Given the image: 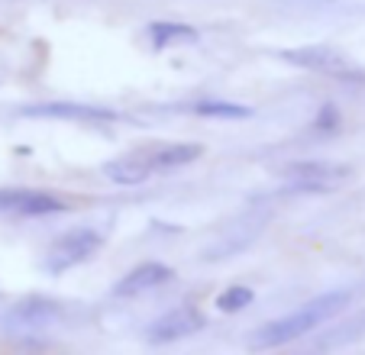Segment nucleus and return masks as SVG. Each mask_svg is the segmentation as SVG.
Listing matches in <instances>:
<instances>
[{"instance_id": "obj_9", "label": "nucleus", "mask_w": 365, "mask_h": 355, "mask_svg": "<svg viewBox=\"0 0 365 355\" xmlns=\"http://www.w3.org/2000/svg\"><path fill=\"white\" fill-rule=\"evenodd\" d=\"M175 278V272L165 265V262H143L133 272H126L123 278L113 284V294L117 297H136V294H145L152 287H162Z\"/></svg>"}, {"instance_id": "obj_15", "label": "nucleus", "mask_w": 365, "mask_h": 355, "mask_svg": "<svg viewBox=\"0 0 365 355\" xmlns=\"http://www.w3.org/2000/svg\"><path fill=\"white\" fill-rule=\"evenodd\" d=\"M252 301H255V291H252V287L233 284V287H227V291L217 297V310H220V314H240V310H246Z\"/></svg>"}, {"instance_id": "obj_12", "label": "nucleus", "mask_w": 365, "mask_h": 355, "mask_svg": "<svg viewBox=\"0 0 365 355\" xmlns=\"http://www.w3.org/2000/svg\"><path fill=\"white\" fill-rule=\"evenodd\" d=\"M204 145L200 143H175V145H159L152 149V168L155 175H165V171H175V168H185V165L197 162Z\"/></svg>"}, {"instance_id": "obj_8", "label": "nucleus", "mask_w": 365, "mask_h": 355, "mask_svg": "<svg viewBox=\"0 0 365 355\" xmlns=\"http://www.w3.org/2000/svg\"><path fill=\"white\" fill-rule=\"evenodd\" d=\"M284 181H317V185L336 187L339 181L352 175L349 165L343 162H324V158H304V162H291L284 165Z\"/></svg>"}, {"instance_id": "obj_16", "label": "nucleus", "mask_w": 365, "mask_h": 355, "mask_svg": "<svg viewBox=\"0 0 365 355\" xmlns=\"http://www.w3.org/2000/svg\"><path fill=\"white\" fill-rule=\"evenodd\" d=\"M336 126H339V110L333 103H327L317 113V120H314V133H336Z\"/></svg>"}, {"instance_id": "obj_2", "label": "nucleus", "mask_w": 365, "mask_h": 355, "mask_svg": "<svg viewBox=\"0 0 365 355\" xmlns=\"http://www.w3.org/2000/svg\"><path fill=\"white\" fill-rule=\"evenodd\" d=\"M278 58H284L288 65L301 71H317V75L336 78L346 84H362L365 81V68L356 65L346 52H336L333 46H297L288 52H278Z\"/></svg>"}, {"instance_id": "obj_6", "label": "nucleus", "mask_w": 365, "mask_h": 355, "mask_svg": "<svg viewBox=\"0 0 365 355\" xmlns=\"http://www.w3.org/2000/svg\"><path fill=\"white\" fill-rule=\"evenodd\" d=\"M62 314V304L48 301V297H23L20 304L10 307V314L4 317V329L7 333H33L42 329Z\"/></svg>"}, {"instance_id": "obj_1", "label": "nucleus", "mask_w": 365, "mask_h": 355, "mask_svg": "<svg viewBox=\"0 0 365 355\" xmlns=\"http://www.w3.org/2000/svg\"><path fill=\"white\" fill-rule=\"evenodd\" d=\"M346 304H349V294L346 291H330V294H324V297H314V301H307L304 307H297L294 314L265 323V326L249 339V349H275V346H284V342L301 339L310 329H317L320 323L333 320Z\"/></svg>"}, {"instance_id": "obj_7", "label": "nucleus", "mask_w": 365, "mask_h": 355, "mask_svg": "<svg viewBox=\"0 0 365 355\" xmlns=\"http://www.w3.org/2000/svg\"><path fill=\"white\" fill-rule=\"evenodd\" d=\"M0 210L20 213V217H48V213L68 210L62 197L46 191H29V187H0Z\"/></svg>"}, {"instance_id": "obj_11", "label": "nucleus", "mask_w": 365, "mask_h": 355, "mask_svg": "<svg viewBox=\"0 0 365 355\" xmlns=\"http://www.w3.org/2000/svg\"><path fill=\"white\" fill-rule=\"evenodd\" d=\"M103 175L110 178L113 185H143L155 175L152 168V152H136V155H120L103 165Z\"/></svg>"}, {"instance_id": "obj_13", "label": "nucleus", "mask_w": 365, "mask_h": 355, "mask_svg": "<svg viewBox=\"0 0 365 355\" xmlns=\"http://www.w3.org/2000/svg\"><path fill=\"white\" fill-rule=\"evenodd\" d=\"M149 39L155 48H172V46H194L200 39V33L187 23H172V20H159L149 26Z\"/></svg>"}, {"instance_id": "obj_10", "label": "nucleus", "mask_w": 365, "mask_h": 355, "mask_svg": "<svg viewBox=\"0 0 365 355\" xmlns=\"http://www.w3.org/2000/svg\"><path fill=\"white\" fill-rule=\"evenodd\" d=\"M262 223H265V220H240V223H236L227 236H220L214 246L207 249L204 262H220V259H227V255H240L242 249H249L255 240H259V232L265 230Z\"/></svg>"}, {"instance_id": "obj_14", "label": "nucleus", "mask_w": 365, "mask_h": 355, "mask_svg": "<svg viewBox=\"0 0 365 355\" xmlns=\"http://www.w3.org/2000/svg\"><path fill=\"white\" fill-rule=\"evenodd\" d=\"M187 110L197 113V116H210V120H249V116H252L249 107H242V103H230V101H197Z\"/></svg>"}, {"instance_id": "obj_5", "label": "nucleus", "mask_w": 365, "mask_h": 355, "mask_svg": "<svg viewBox=\"0 0 365 355\" xmlns=\"http://www.w3.org/2000/svg\"><path fill=\"white\" fill-rule=\"evenodd\" d=\"M20 116H33V120H75V123H113L117 113L110 107H94V103H29L20 107Z\"/></svg>"}, {"instance_id": "obj_3", "label": "nucleus", "mask_w": 365, "mask_h": 355, "mask_svg": "<svg viewBox=\"0 0 365 355\" xmlns=\"http://www.w3.org/2000/svg\"><path fill=\"white\" fill-rule=\"evenodd\" d=\"M101 246H103L101 232L81 226V230H71V232H65V236H58V240L48 246L42 265H46V272L62 274V272H68V268L81 265V262L94 259V255L101 252Z\"/></svg>"}, {"instance_id": "obj_4", "label": "nucleus", "mask_w": 365, "mask_h": 355, "mask_svg": "<svg viewBox=\"0 0 365 355\" xmlns=\"http://www.w3.org/2000/svg\"><path fill=\"white\" fill-rule=\"evenodd\" d=\"M204 323H207L204 314H200L194 304H181V307L168 310V314H162L159 320L152 323L145 339L155 342V346H168V342H178V339H187V336L200 333Z\"/></svg>"}]
</instances>
